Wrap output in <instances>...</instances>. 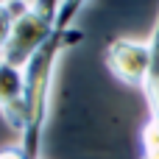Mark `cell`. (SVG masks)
<instances>
[{
    "label": "cell",
    "instance_id": "8992f818",
    "mask_svg": "<svg viewBox=\"0 0 159 159\" xmlns=\"http://www.w3.org/2000/svg\"><path fill=\"white\" fill-rule=\"evenodd\" d=\"M14 22H17V17H14L11 6H8V3H0V53H3L6 45H8V36H11V31H14Z\"/></svg>",
    "mask_w": 159,
    "mask_h": 159
},
{
    "label": "cell",
    "instance_id": "6da1fadb",
    "mask_svg": "<svg viewBox=\"0 0 159 159\" xmlns=\"http://www.w3.org/2000/svg\"><path fill=\"white\" fill-rule=\"evenodd\" d=\"M84 39V34L78 28H64L56 31L34 56L31 61L22 67L25 73V129L20 134V148L31 159H39L42 148V131L48 123V112H50V89H53V70L59 56L78 45Z\"/></svg>",
    "mask_w": 159,
    "mask_h": 159
},
{
    "label": "cell",
    "instance_id": "52a82bcc",
    "mask_svg": "<svg viewBox=\"0 0 159 159\" xmlns=\"http://www.w3.org/2000/svg\"><path fill=\"white\" fill-rule=\"evenodd\" d=\"M0 159H31L20 145H6V148H0Z\"/></svg>",
    "mask_w": 159,
    "mask_h": 159
},
{
    "label": "cell",
    "instance_id": "7a4b0ae2",
    "mask_svg": "<svg viewBox=\"0 0 159 159\" xmlns=\"http://www.w3.org/2000/svg\"><path fill=\"white\" fill-rule=\"evenodd\" d=\"M59 8H61V0H34L28 6V11L22 17H17L14 31L8 36V45L0 53V61L14 64V67H25L31 61V56L56 34Z\"/></svg>",
    "mask_w": 159,
    "mask_h": 159
},
{
    "label": "cell",
    "instance_id": "3957f363",
    "mask_svg": "<svg viewBox=\"0 0 159 159\" xmlns=\"http://www.w3.org/2000/svg\"><path fill=\"white\" fill-rule=\"evenodd\" d=\"M106 67L109 73L131 87H145V78L151 73V42H137L129 36H115L106 50Z\"/></svg>",
    "mask_w": 159,
    "mask_h": 159
},
{
    "label": "cell",
    "instance_id": "5b68a950",
    "mask_svg": "<svg viewBox=\"0 0 159 159\" xmlns=\"http://www.w3.org/2000/svg\"><path fill=\"white\" fill-rule=\"evenodd\" d=\"M143 92H145L151 117H159V17H157L154 36H151V73H148V78H145Z\"/></svg>",
    "mask_w": 159,
    "mask_h": 159
},
{
    "label": "cell",
    "instance_id": "277c9868",
    "mask_svg": "<svg viewBox=\"0 0 159 159\" xmlns=\"http://www.w3.org/2000/svg\"><path fill=\"white\" fill-rule=\"evenodd\" d=\"M0 115L3 120L22 134L25 129V73L22 67L0 61Z\"/></svg>",
    "mask_w": 159,
    "mask_h": 159
}]
</instances>
